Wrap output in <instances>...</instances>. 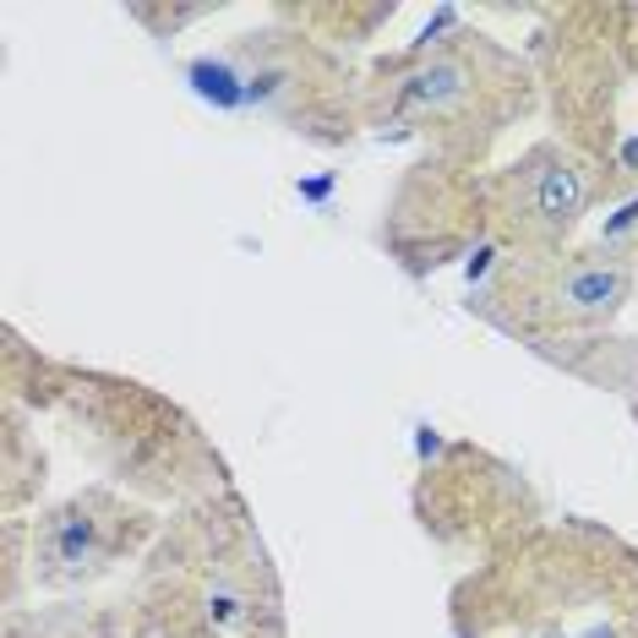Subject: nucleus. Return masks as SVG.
<instances>
[{
  "instance_id": "obj_1",
  "label": "nucleus",
  "mask_w": 638,
  "mask_h": 638,
  "mask_svg": "<svg viewBox=\"0 0 638 638\" xmlns=\"http://www.w3.org/2000/svg\"><path fill=\"white\" fill-rule=\"evenodd\" d=\"M628 300V274L623 268H573V274L556 284V306L573 311V317H612L617 306Z\"/></svg>"
},
{
  "instance_id": "obj_2",
  "label": "nucleus",
  "mask_w": 638,
  "mask_h": 638,
  "mask_svg": "<svg viewBox=\"0 0 638 638\" xmlns=\"http://www.w3.org/2000/svg\"><path fill=\"white\" fill-rule=\"evenodd\" d=\"M530 208H535V219H541V224L567 230V224L578 219V208H584V176H578L573 164H546V170H535Z\"/></svg>"
},
{
  "instance_id": "obj_3",
  "label": "nucleus",
  "mask_w": 638,
  "mask_h": 638,
  "mask_svg": "<svg viewBox=\"0 0 638 638\" xmlns=\"http://www.w3.org/2000/svg\"><path fill=\"white\" fill-rule=\"evenodd\" d=\"M93 551H98V530H93V519L61 513V519L44 530V556H55V562H88Z\"/></svg>"
},
{
  "instance_id": "obj_4",
  "label": "nucleus",
  "mask_w": 638,
  "mask_h": 638,
  "mask_svg": "<svg viewBox=\"0 0 638 638\" xmlns=\"http://www.w3.org/2000/svg\"><path fill=\"white\" fill-rule=\"evenodd\" d=\"M458 93H464V66H454V61H443V66H432V72L404 83V98L421 104V109H437V104H448Z\"/></svg>"
},
{
  "instance_id": "obj_5",
  "label": "nucleus",
  "mask_w": 638,
  "mask_h": 638,
  "mask_svg": "<svg viewBox=\"0 0 638 638\" xmlns=\"http://www.w3.org/2000/svg\"><path fill=\"white\" fill-rule=\"evenodd\" d=\"M191 83H196L202 98H213V104H224V109L246 104V88H235V77H230L224 61H196V66H191Z\"/></svg>"
},
{
  "instance_id": "obj_6",
  "label": "nucleus",
  "mask_w": 638,
  "mask_h": 638,
  "mask_svg": "<svg viewBox=\"0 0 638 638\" xmlns=\"http://www.w3.org/2000/svg\"><path fill=\"white\" fill-rule=\"evenodd\" d=\"M634 224H638V196L628 202V208H623V213H617V219H612V224H606V235L617 241V235H623V230H634Z\"/></svg>"
},
{
  "instance_id": "obj_7",
  "label": "nucleus",
  "mask_w": 638,
  "mask_h": 638,
  "mask_svg": "<svg viewBox=\"0 0 638 638\" xmlns=\"http://www.w3.org/2000/svg\"><path fill=\"white\" fill-rule=\"evenodd\" d=\"M628 164H638V137H634V142H628Z\"/></svg>"
}]
</instances>
